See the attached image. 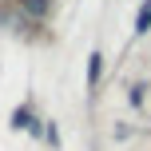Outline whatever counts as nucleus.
<instances>
[{"label": "nucleus", "instance_id": "obj_1", "mask_svg": "<svg viewBox=\"0 0 151 151\" xmlns=\"http://www.w3.org/2000/svg\"><path fill=\"white\" fill-rule=\"evenodd\" d=\"M147 28H151V0L139 8V20H135V32H147Z\"/></svg>", "mask_w": 151, "mask_h": 151}, {"label": "nucleus", "instance_id": "obj_2", "mask_svg": "<svg viewBox=\"0 0 151 151\" xmlns=\"http://www.w3.org/2000/svg\"><path fill=\"white\" fill-rule=\"evenodd\" d=\"M96 76H99V56H91V64H88V80L96 83Z\"/></svg>", "mask_w": 151, "mask_h": 151}]
</instances>
